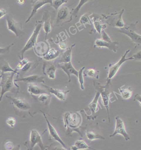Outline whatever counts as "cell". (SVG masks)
Listing matches in <instances>:
<instances>
[{
	"label": "cell",
	"instance_id": "6da1fadb",
	"mask_svg": "<svg viewBox=\"0 0 141 150\" xmlns=\"http://www.w3.org/2000/svg\"><path fill=\"white\" fill-rule=\"evenodd\" d=\"M64 127L67 128L66 134L70 135L73 132H76L83 137L79 128L83 122V117L79 112H66L63 116Z\"/></svg>",
	"mask_w": 141,
	"mask_h": 150
},
{
	"label": "cell",
	"instance_id": "7a4b0ae2",
	"mask_svg": "<svg viewBox=\"0 0 141 150\" xmlns=\"http://www.w3.org/2000/svg\"><path fill=\"white\" fill-rule=\"evenodd\" d=\"M111 83L110 80H106L105 85H101L98 83L94 82V86L97 92H99L101 96V102L107 110L108 114V119L110 122V115L109 112V102L111 98L110 97L111 95Z\"/></svg>",
	"mask_w": 141,
	"mask_h": 150
},
{
	"label": "cell",
	"instance_id": "3957f363",
	"mask_svg": "<svg viewBox=\"0 0 141 150\" xmlns=\"http://www.w3.org/2000/svg\"><path fill=\"white\" fill-rule=\"evenodd\" d=\"M16 73L9 72L1 74L0 75V87L1 92L0 93V102L1 101L3 96L7 92H11L16 87L19 90V86L14 82V77Z\"/></svg>",
	"mask_w": 141,
	"mask_h": 150
},
{
	"label": "cell",
	"instance_id": "277c9868",
	"mask_svg": "<svg viewBox=\"0 0 141 150\" xmlns=\"http://www.w3.org/2000/svg\"><path fill=\"white\" fill-rule=\"evenodd\" d=\"M43 22L41 20H36L35 27L33 33L30 36L25 46L18 54V56L21 60L24 59V54L27 50L34 47L37 42V38L42 27Z\"/></svg>",
	"mask_w": 141,
	"mask_h": 150
},
{
	"label": "cell",
	"instance_id": "5b68a950",
	"mask_svg": "<svg viewBox=\"0 0 141 150\" xmlns=\"http://www.w3.org/2000/svg\"><path fill=\"white\" fill-rule=\"evenodd\" d=\"M24 145L27 147V150H33L36 145L39 146L41 150H46L49 147L44 145L42 142L41 135L39 134L38 132L35 129H31L30 138L29 140L24 143Z\"/></svg>",
	"mask_w": 141,
	"mask_h": 150
},
{
	"label": "cell",
	"instance_id": "8992f818",
	"mask_svg": "<svg viewBox=\"0 0 141 150\" xmlns=\"http://www.w3.org/2000/svg\"><path fill=\"white\" fill-rule=\"evenodd\" d=\"M6 20L8 29L15 33L16 37L20 38L25 35V32L23 31L22 23L15 21L12 15H7Z\"/></svg>",
	"mask_w": 141,
	"mask_h": 150
},
{
	"label": "cell",
	"instance_id": "52a82bcc",
	"mask_svg": "<svg viewBox=\"0 0 141 150\" xmlns=\"http://www.w3.org/2000/svg\"><path fill=\"white\" fill-rule=\"evenodd\" d=\"M130 51V50L126 51L125 54L122 57L121 59L118 62L113 64H109V70H108L107 80H110L115 76L123 63L127 60L134 59L132 56L131 57L128 58H126L128 53Z\"/></svg>",
	"mask_w": 141,
	"mask_h": 150
},
{
	"label": "cell",
	"instance_id": "ba28073f",
	"mask_svg": "<svg viewBox=\"0 0 141 150\" xmlns=\"http://www.w3.org/2000/svg\"><path fill=\"white\" fill-rule=\"evenodd\" d=\"M135 27V24H130L127 26L123 27L119 30V32H120L127 35L131 38L133 42L141 44V36L140 35L137 34L135 32L134 28Z\"/></svg>",
	"mask_w": 141,
	"mask_h": 150
},
{
	"label": "cell",
	"instance_id": "9c48e42d",
	"mask_svg": "<svg viewBox=\"0 0 141 150\" xmlns=\"http://www.w3.org/2000/svg\"><path fill=\"white\" fill-rule=\"evenodd\" d=\"M100 95L99 92L96 91V95L92 102L88 105V108L90 112V114L87 115V119L89 120H94L97 117V112L99 110V99Z\"/></svg>",
	"mask_w": 141,
	"mask_h": 150
},
{
	"label": "cell",
	"instance_id": "30bf717a",
	"mask_svg": "<svg viewBox=\"0 0 141 150\" xmlns=\"http://www.w3.org/2000/svg\"><path fill=\"white\" fill-rule=\"evenodd\" d=\"M57 67L58 66L56 62L44 61L43 65V73L49 79H54Z\"/></svg>",
	"mask_w": 141,
	"mask_h": 150
},
{
	"label": "cell",
	"instance_id": "8fae6325",
	"mask_svg": "<svg viewBox=\"0 0 141 150\" xmlns=\"http://www.w3.org/2000/svg\"><path fill=\"white\" fill-rule=\"evenodd\" d=\"M115 119V130L112 134L110 135V137H114L117 134H121L124 138L126 141L130 139L129 135L127 132L123 120L119 116H116Z\"/></svg>",
	"mask_w": 141,
	"mask_h": 150
},
{
	"label": "cell",
	"instance_id": "7c38bea8",
	"mask_svg": "<svg viewBox=\"0 0 141 150\" xmlns=\"http://www.w3.org/2000/svg\"><path fill=\"white\" fill-rule=\"evenodd\" d=\"M56 12L57 14L55 24L56 26L62 25L69 16H70V12L68 7H61Z\"/></svg>",
	"mask_w": 141,
	"mask_h": 150
},
{
	"label": "cell",
	"instance_id": "4fadbf2b",
	"mask_svg": "<svg viewBox=\"0 0 141 150\" xmlns=\"http://www.w3.org/2000/svg\"><path fill=\"white\" fill-rule=\"evenodd\" d=\"M6 97L18 110L27 111L31 108L30 104L25 99L10 96H7Z\"/></svg>",
	"mask_w": 141,
	"mask_h": 150
},
{
	"label": "cell",
	"instance_id": "5bb4252c",
	"mask_svg": "<svg viewBox=\"0 0 141 150\" xmlns=\"http://www.w3.org/2000/svg\"><path fill=\"white\" fill-rule=\"evenodd\" d=\"M40 111L42 112L43 116L45 117L46 120V122H47L49 134L51 136L52 138L55 141H56L59 143L63 147L67 149H70L68 147L67 145L62 140L61 138L60 137L58 133L57 132L56 129L53 127V126L49 122V120L48 119L47 117H46L45 113L41 111V110H40Z\"/></svg>",
	"mask_w": 141,
	"mask_h": 150
},
{
	"label": "cell",
	"instance_id": "9a60e30c",
	"mask_svg": "<svg viewBox=\"0 0 141 150\" xmlns=\"http://www.w3.org/2000/svg\"><path fill=\"white\" fill-rule=\"evenodd\" d=\"M52 1V0H37V1H31V7H32V11L27 20L25 22V23H28L31 18L36 14L37 11L41 8H42L43 6L47 4H51Z\"/></svg>",
	"mask_w": 141,
	"mask_h": 150
},
{
	"label": "cell",
	"instance_id": "2e32d148",
	"mask_svg": "<svg viewBox=\"0 0 141 150\" xmlns=\"http://www.w3.org/2000/svg\"><path fill=\"white\" fill-rule=\"evenodd\" d=\"M41 21L43 24V29L45 32V40H46L47 35L51 31L53 25L51 16L48 11H44V14L43 15Z\"/></svg>",
	"mask_w": 141,
	"mask_h": 150
},
{
	"label": "cell",
	"instance_id": "e0dca14e",
	"mask_svg": "<svg viewBox=\"0 0 141 150\" xmlns=\"http://www.w3.org/2000/svg\"><path fill=\"white\" fill-rule=\"evenodd\" d=\"M44 77L42 76H39L37 75H33L28 76L25 77H19L17 76L14 82H23L27 83H44Z\"/></svg>",
	"mask_w": 141,
	"mask_h": 150
},
{
	"label": "cell",
	"instance_id": "ac0fdd59",
	"mask_svg": "<svg viewBox=\"0 0 141 150\" xmlns=\"http://www.w3.org/2000/svg\"><path fill=\"white\" fill-rule=\"evenodd\" d=\"M58 66L60 67L65 73L68 75L69 78V82L71 81L70 76L74 75L78 78V71L75 69L71 63V62H70L67 63H57Z\"/></svg>",
	"mask_w": 141,
	"mask_h": 150
},
{
	"label": "cell",
	"instance_id": "d6986e66",
	"mask_svg": "<svg viewBox=\"0 0 141 150\" xmlns=\"http://www.w3.org/2000/svg\"><path fill=\"white\" fill-rule=\"evenodd\" d=\"M42 86L44 87L46 89V91L51 93L53 94L55 96L56 98L59 99L61 101H65L67 97L68 93L70 92V91H61V90H58V89H54L50 87L49 86L42 84Z\"/></svg>",
	"mask_w": 141,
	"mask_h": 150
},
{
	"label": "cell",
	"instance_id": "ffe728a7",
	"mask_svg": "<svg viewBox=\"0 0 141 150\" xmlns=\"http://www.w3.org/2000/svg\"><path fill=\"white\" fill-rule=\"evenodd\" d=\"M118 44V42H106L102 40L101 38L97 39L95 41L94 47H105L109 49L110 50H113L114 52H116Z\"/></svg>",
	"mask_w": 141,
	"mask_h": 150
},
{
	"label": "cell",
	"instance_id": "44dd1931",
	"mask_svg": "<svg viewBox=\"0 0 141 150\" xmlns=\"http://www.w3.org/2000/svg\"><path fill=\"white\" fill-rule=\"evenodd\" d=\"M34 47V52L36 54L39 56V58L42 57L46 54L50 48L48 44L44 41L36 43Z\"/></svg>",
	"mask_w": 141,
	"mask_h": 150
},
{
	"label": "cell",
	"instance_id": "7402d4cb",
	"mask_svg": "<svg viewBox=\"0 0 141 150\" xmlns=\"http://www.w3.org/2000/svg\"><path fill=\"white\" fill-rule=\"evenodd\" d=\"M60 51L57 50L54 47L49 48L46 54L42 57L40 58L41 59H43L46 61H53L54 59L59 57L60 55Z\"/></svg>",
	"mask_w": 141,
	"mask_h": 150
},
{
	"label": "cell",
	"instance_id": "603a6c76",
	"mask_svg": "<svg viewBox=\"0 0 141 150\" xmlns=\"http://www.w3.org/2000/svg\"><path fill=\"white\" fill-rule=\"evenodd\" d=\"M40 61V59H38L36 60L34 62H30L27 63V64L25 65V66L23 67V68L21 69L20 72H19V75H17L18 76H22V75L25 74L27 72L33 71L34 69H36V67H37L39 64V62Z\"/></svg>",
	"mask_w": 141,
	"mask_h": 150
},
{
	"label": "cell",
	"instance_id": "cb8c5ba5",
	"mask_svg": "<svg viewBox=\"0 0 141 150\" xmlns=\"http://www.w3.org/2000/svg\"><path fill=\"white\" fill-rule=\"evenodd\" d=\"M9 72H14L17 75H19V72L17 69L14 70L9 65L8 62L3 58H0V74Z\"/></svg>",
	"mask_w": 141,
	"mask_h": 150
},
{
	"label": "cell",
	"instance_id": "d4e9b609",
	"mask_svg": "<svg viewBox=\"0 0 141 150\" xmlns=\"http://www.w3.org/2000/svg\"><path fill=\"white\" fill-rule=\"evenodd\" d=\"M75 44H74L71 46L66 51H65L62 54L61 56L58 59V61H57V63H67L71 61V52L73 47Z\"/></svg>",
	"mask_w": 141,
	"mask_h": 150
},
{
	"label": "cell",
	"instance_id": "484cf974",
	"mask_svg": "<svg viewBox=\"0 0 141 150\" xmlns=\"http://www.w3.org/2000/svg\"><path fill=\"white\" fill-rule=\"evenodd\" d=\"M124 11V10L123 9L118 13V15L117 18H116V16L113 18L112 22L110 24V26L118 27L119 28H123L125 27V24L122 18Z\"/></svg>",
	"mask_w": 141,
	"mask_h": 150
},
{
	"label": "cell",
	"instance_id": "4316f807",
	"mask_svg": "<svg viewBox=\"0 0 141 150\" xmlns=\"http://www.w3.org/2000/svg\"><path fill=\"white\" fill-rule=\"evenodd\" d=\"M27 91L32 95H40L42 93H46V91L41 88L35 83L29 84L27 88Z\"/></svg>",
	"mask_w": 141,
	"mask_h": 150
},
{
	"label": "cell",
	"instance_id": "83f0119b",
	"mask_svg": "<svg viewBox=\"0 0 141 150\" xmlns=\"http://www.w3.org/2000/svg\"><path fill=\"white\" fill-rule=\"evenodd\" d=\"M72 149L73 150H79L90 149L93 150H99L90 147L88 146L86 142L82 140H79L75 142V145L72 146Z\"/></svg>",
	"mask_w": 141,
	"mask_h": 150
},
{
	"label": "cell",
	"instance_id": "f1b7e54d",
	"mask_svg": "<svg viewBox=\"0 0 141 150\" xmlns=\"http://www.w3.org/2000/svg\"><path fill=\"white\" fill-rule=\"evenodd\" d=\"M92 20L94 23V28L96 31L99 33H101L102 30H104V28L106 27L102 23L101 18L98 17H93Z\"/></svg>",
	"mask_w": 141,
	"mask_h": 150
},
{
	"label": "cell",
	"instance_id": "f546056e",
	"mask_svg": "<svg viewBox=\"0 0 141 150\" xmlns=\"http://www.w3.org/2000/svg\"><path fill=\"white\" fill-rule=\"evenodd\" d=\"M122 87H120L119 88L118 90L119 91L120 94H118V95L121 96L124 99H129L132 94L133 89L132 87H129L127 88L123 89L122 88Z\"/></svg>",
	"mask_w": 141,
	"mask_h": 150
},
{
	"label": "cell",
	"instance_id": "4dcf8cb0",
	"mask_svg": "<svg viewBox=\"0 0 141 150\" xmlns=\"http://www.w3.org/2000/svg\"><path fill=\"white\" fill-rule=\"evenodd\" d=\"M88 1H88V0H80V1L79 5L75 9H73L71 12H70V18L69 22L71 21L72 18H76L81 7Z\"/></svg>",
	"mask_w": 141,
	"mask_h": 150
},
{
	"label": "cell",
	"instance_id": "1f68e13d",
	"mask_svg": "<svg viewBox=\"0 0 141 150\" xmlns=\"http://www.w3.org/2000/svg\"><path fill=\"white\" fill-rule=\"evenodd\" d=\"M86 137L89 140L92 141L95 139H104L105 138L101 135L91 131H87L86 133Z\"/></svg>",
	"mask_w": 141,
	"mask_h": 150
},
{
	"label": "cell",
	"instance_id": "d6a6232c",
	"mask_svg": "<svg viewBox=\"0 0 141 150\" xmlns=\"http://www.w3.org/2000/svg\"><path fill=\"white\" fill-rule=\"evenodd\" d=\"M84 76L88 77L95 78L96 79H99V71H96L95 69L90 68L88 69L83 72Z\"/></svg>",
	"mask_w": 141,
	"mask_h": 150
},
{
	"label": "cell",
	"instance_id": "836d02e7",
	"mask_svg": "<svg viewBox=\"0 0 141 150\" xmlns=\"http://www.w3.org/2000/svg\"><path fill=\"white\" fill-rule=\"evenodd\" d=\"M51 97L50 95L46 93L40 94L38 97V100L41 103H43L46 105L49 104L51 100Z\"/></svg>",
	"mask_w": 141,
	"mask_h": 150
},
{
	"label": "cell",
	"instance_id": "e575fe53",
	"mask_svg": "<svg viewBox=\"0 0 141 150\" xmlns=\"http://www.w3.org/2000/svg\"><path fill=\"white\" fill-rule=\"evenodd\" d=\"M90 15H88L87 14H84L82 17H81L80 20L79 22L77 23L76 24H80V26H79L78 27H80L82 26H84L85 27V24L86 23L90 24V25H91V22L90 20Z\"/></svg>",
	"mask_w": 141,
	"mask_h": 150
},
{
	"label": "cell",
	"instance_id": "d590c367",
	"mask_svg": "<svg viewBox=\"0 0 141 150\" xmlns=\"http://www.w3.org/2000/svg\"><path fill=\"white\" fill-rule=\"evenodd\" d=\"M68 1L66 0H54L52 1L51 6L53 7L55 10V12L58 11L59 8L60 7L63 5V4H66L67 3Z\"/></svg>",
	"mask_w": 141,
	"mask_h": 150
},
{
	"label": "cell",
	"instance_id": "8d00e7d4",
	"mask_svg": "<svg viewBox=\"0 0 141 150\" xmlns=\"http://www.w3.org/2000/svg\"><path fill=\"white\" fill-rule=\"evenodd\" d=\"M85 67H84L80 70L78 71V79H79V82L80 83V88L81 90H84L85 89V87H84V77H83V70L85 69Z\"/></svg>",
	"mask_w": 141,
	"mask_h": 150
},
{
	"label": "cell",
	"instance_id": "74e56055",
	"mask_svg": "<svg viewBox=\"0 0 141 150\" xmlns=\"http://www.w3.org/2000/svg\"><path fill=\"white\" fill-rule=\"evenodd\" d=\"M58 39H59V47L61 50L66 49L67 47V41L66 40H63V38L61 36H58L57 35Z\"/></svg>",
	"mask_w": 141,
	"mask_h": 150
},
{
	"label": "cell",
	"instance_id": "f35d334b",
	"mask_svg": "<svg viewBox=\"0 0 141 150\" xmlns=\"http://www.w3.org/2000/svg\"><path fill=\"white\" fill-rule=\"evenodd\" d=\"M14 43L9 45L8 46L4 48L0 47V54H8L10 52V49L11 47L14 45Z\"/></svg>",
	"mask_w": 141,
	"mask_h": 150
},
{
	"label": "cell",
	"instance_id": "ab89813d",
	"mask_svg": "<svg viewBox=\"0 0 141 150\" xmlns=\"http://www.w3.org/2000/svg\"><path fill=\"white\" fill-rule=\"evenodd\" d=\"M29 61L28 60V59H23V60H21V61H20L19 63L18 64V66H17V69H20L21 70V69L23 68V67L25 66V65L27 64V63L29 62Z\"/></svg>",
	"mask_w": 141,
	"mask_h": 150
},
{
	"label": "cell",
	"instance_id": "60d3db41",
	"mask_svg": "<svg viewBox=\"0 0 141 150\" xmlns=\"http://www.w3.org/2000/svg\"><path fill=\"white\" fill-rule=\"evenodd\" d=\"M7 124L11 127H14L16 125V121L15 118L13 117H10L7 119L6 120Z\"/></svg>",
	"mask_w": 141,
	"mask_h": 150
},
{
	"label": "cell",
	"instance_id": "b9f144b4",
	"mask_svg": "<svg viewBox=\"0 0 141 150\" xmlns=\"http://www.w3.org/2000/svg\"><path fill=\"white\" fill-rule=\"evenodd\" d=\"M101 33V34H102V38H101V39L102 40L108 42H112L110 37H109V36H108L107 33H105L104 30H102Z\"/></svg>",
	"mask_w": 141,
	"mask_h": 150
},
{
	"label": "cell",
	"instance_id": "7bdbcfd3",
	"mask_svg": "<svg viewBox=\"0 0 141 150\" xmlns=\"http://www.w3.org/2000/svg\"><path fill=\"white\" fill-rule=\"evenodd\" d=\"M5 148L6 150H12L14 149V144L11 142H7L5 144Z\"/></svg>",
	"mask_w": 141,
	"mask_h": 150
},
{
	"label": "cell",
	"instance_id": "ee69618b",
	"mask_svg": "<svg viewBox=\"0 0 141 150\" xmlns=\"http://www.w3.org/2000/svg\"><path fill=\"white\" fill-rule=\"evenodd\" d=\"M52 150H70L66 149L62 146H55L52 148Z\"/></svg>",
	"mask_w": 141,
	"mask_h": 150
},
{
	"label": "cell",
	"instance_id": "f6af8a7d",
	"mask_svg": "<svg viewBox=\"0 0 141 150\" xmlns=\"http://www.w3.org/2000/svg\"><path fill=\"white\" fill-rule=\"evenodd\" d=\"M7 15V13L6 11H5L4 9H0V19L2 18L3 17H4V16H6Z\"/></svg>",
	"mask_w": 141,
	"mask_h": 150
},
{
	"label": "cell",
	"instance_id": "bcb514c9",
	"mask_svg": "<svg viewBox=\"0 0 141 150\" xmlns=\"http://www.w3.org/2000/svg\"><path fill=\"white\" fill-rule=\"evenodd\" d=\"M134 59H141V51L140 50L139 52H137L136 54H135L134 56H132Z\"/></svg>",
	"mask_w": 141,
	"mask_h": 150
},
{
	"label": "cell",
	"instance_id": "7dc6e473",
	"mask_svg": "<svg viewBox=\"0 0 141 150\" xmlns=\"http://www.w3.org/2000/svg\"><path fill=\"white\" fill-rule=\"evenodd\" d=\"M134 100L138 101L140 102V104H141V95H139V94H136L135 96Z\"/></svg>",
	"mask_w": 141,
	"mask_h": 150
},
{
	"label": "cell",
	"instance_id": "c3c4849f",
	"mask_svg": "<svg viewBox=\"0 0 141 150\" xmlns=\"http://www.w3.org/2000/svg\"><path fill=\"white\" fill-rule=\"evenodd\" d=\"M17 2L20 4H23L25 3V1H22V0H18L17 1Z\"/></svg>",
	"mask_w": 141,
	"mask_h": 150
},
{
	"label": "cell",
	"instance_id": "681fc988",
	"mask_svg": "<svg viewBox=\"0 0 141 150\" xmlns=\"http://www.w3.org/2000/svg\"><path fill=\"white\" fill-rule=\"evenodd\" d=\"M13 150H20V145H18L16 148H14Z\"/></svg>",
	"mask_w": 141,
	"mask_h": 150
},
{
	"label": "cell",
	"instance_id": "f907efd6",
	"mask_svg": "<svg viewBox=\"0 0 141 150\" xmlns=\"http://www.w3.org/2000/svg\"><path fill=\"white\" fill-rule=\"evenodd\" d=\"M0 75H1V74H0ZM0 80H1V78H0Z\"/></svg>",
	"mask_w": 141,
	"mask_h": 150
}]
</instances>
